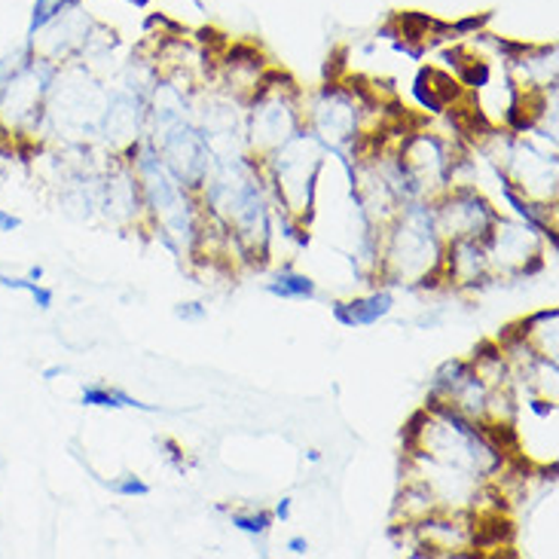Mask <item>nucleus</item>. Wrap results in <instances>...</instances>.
<instances>
[{
	"label": "nucleus",
	"instance_id": "12",
	"mask_svg": "<svg viewBox=\"0 0 559 559\" xmlns=\"http://www.w3.org/2000/svg\"><path fill=\"white\" fill-rule=\"evenodd\" d=\"M290 508H294V501H290V499L275 501L273 516H275V520H282V523H287V520H290Z\"/></svg>",
	"mask_w": 559,
	"mask_h": 559
},
{
	"label": "nucleus",
	"instance_id": "8",
	"mask_svg": "<svg viewBox=\"0 0 559 559\" xmlns=\"http://www.w3.org/2000/svg\"><path fill=\"white\" fill-rule=\"evenodd\" d=\"M175 316L181 318V321H202V318L209 316V309L202 306V302H181L178 309H175Z\"/></svg>",
	"mask_w": 559,
	"mask_h": 559
},
{
	"label": "nucleus",
	"instance_id": "15",
	"mask_svg": "<svg viewBox=\"0 0 559 559\" xmlns=\"http://www.w3.org/2000/svg\"><path fill=\"white\" fill-rule=\"evenodd\" d=\"M309 462H321V453H318V450H309Z\"/></svg>",
	"mask_w": 559,
	"mask_h": 559
},
{
	"label": "nucleus",
	"instance_id": "6",
	"mask_svg": "<svg viewBox=\"0 0 559 559\" xmlns=\"http://www.w3.org/2000/svg\"><path fill=\"white\" fill-rule=\"evenodd\" d=\"M413 95H416V102H419L425 110H431V114H443V110H447V105L440 102L438 92H435V86H431V80H428V68H423L419 76H416V83H413Z\"/></svg>",
	"mask_w": 559,
	"mask_h": 559
},
{
	"label": "nucleus",
	"instance_id": "10",
	"mask_svg": "<svg viewBox=\"0 0 559 559\" xmlns=\"http://www.w3.org/2000/svg\"><path fill=\"white\" fill-rule=\"evenodd\" d=\"M287 550L294 554V557H306L309 554V542L302 538V535H294V538H287Z\"/></svg>",
	"mask_w": 559,
	"mask_h": 559
},
{
	"label": "nucleus",
	"instance_id": "9",
	"mask_svg": "<svg viewBox=\"0 0 559 559\" xmlns=\"http://www.w3.org/2000/svg\"><path fill=\"white\" fill-rule=\"evenodd\" d=\"M15 229H22V217L0 209V233H15Z\"/></svg>",
	"mask_w": 559,
	"mask_h": 559
},
{
	"label": "nucleus",
	"instance_id": "14",
	"mask_svg": "<svg viewBox=\"0 0 559 559\" xmlns=\"http://www.w3.org/2000/svg\"><path fill=\"white\" fill-rule=\"evenodd\" d=\"M44 275H46L44 266H31V270H28L31 282H44Z\"/></svg>",
	"mask_w": 559,
	"mask_h": 559
},
{
	"label": "nucleus",
	"instance_id": "1",
	"mask_svg": "<svg viewBox=\"0 0 559 559\" xmlns=\"http://www.w3.org/2000/svg\"><path fill=\"white\" fill-rule=\"evenodd\" d=\"M392 306L394 294L389 287H382V290H373V294L358 297V300L331 302V312L343 328H370V324H377V321H382V318L389 316Z\"/></svg>",
	"mask_w": 559,
	"mask_h": 559
},
{
	"label": "nucleus",
	"instance_id": "3",
	"mask_svg": "<svg viewBox=\"0 0 559 559\" xmlns=\"http://www.w3.org/2000/svg\"><path fill=\"white\" fill-rule=\"evenodd\" d=\"M266 294L282 297V300H312L318 294V287L309 275L294 273V270H282L273 282H266Z\"/></svg>",
	"mask_w": 559,
	"mask_h": 559
},
{
	"label": "nucleus",
	"instance_id": "4",
	"mask_svg": "<svg viewBox=\"0 0 559 559\" xmlns=\"http://www.w3.org/2000/svg\"><path fill=\"white\" fill-rule=\"evenodd\" d=\"M229 523L245 535H251V538H266L273 532L275 516L273 511H233Z\"/></svg>",
	"mask_w": 559,
	"mask_h": 559
},
{
	"label": "nucleus",
	"instance_id": "13",
	"mask_svg": "<svg viewBox=\"0 0 559 559\" xmlns=\"http://www.w3.org/2000/svg\"><path fill=\"white\" fill-rule=\"evenodd\" d=\"M61 373H68V367H61V364H56V367H46L44 379H56V377H61Z\"/></svg>",
	"mask_w": 559,
	"mask_h": 559
},
{
	"label": "nucleus",
	"instance_id": "5",
	"mask_svg": "<svg viewBox=\"0 0 559 559\" xmlns=\"http://www.w3.org/2000/svg\"><path fill=\"white\" fill-rule=\"evenodd\" d=\"M105 486L114 496H120V499H147L151 496V484L141 480L138 474H122V477H117V480H110Z\"/></svg>",
	"mask_w": 559,
	"mask_h": 559
},
{
	"label": "nucleus",
	"instance_id": "2",
	"mask_svg": "<svg viewBox=\"0 0 559 559\" xmlns=\"http://www.w3.org/2000/svg\"><path fill=\"white\" fill-rule=\"evenodd\" d=\"M80 404L83 407H102V409H144V413H156L153 404H141L138 397H132L122 389H114V385H105V382H95V385H86L80 392Z\"/></svg>",
	"mask_w": 559,
	"mask_h": 559
},
{
	"label": "nucleus",
	"instance_id": "16",
	"mask_svg": "<svg viewBox=\"0 0 559 559\" xmlns=\"http://www.w3.org/2000/svg\"><path fill=\"white\" fill-rule=\"evenodd\" d=\"M138 10H144V7H151V0H135Z\"/></svg>",
	"mask_w": 559,
	"mask_h": 559
},
{
	"label": "nucleus",
	"instance_id": "11",
	"mask_svg": "<svg viewBox=\"0 0 559 559\" xmlns=\"http://www.w3.org/2000/svg\"><path fill=\"white\" fill-rule=\"evenodd\" d=\"M159 443H163V447H166V450H168V459H171V462H175L178 468H183V453H181V447H178L175 440H159Z\"/></svg>",
	"mask_w": 559,
	"mask_h": 559
},
{
	"label": "nucleus",
	"instance_id": "7",
	"mask_svg": "<svg viewBox=\"0 0 559 559\" xmlns=\"http://www.w3.org/2000/svg\"><path fill=\"white\" fill-rule=\"evenodd\" d=\"M31 300H34V306H37L40 312H49V309L56 306V290L40 282V285L31 290Z\"/></svg>",
	"mask_w": 559,
	"mask_h": 559
}]
</instances>
